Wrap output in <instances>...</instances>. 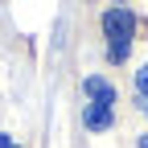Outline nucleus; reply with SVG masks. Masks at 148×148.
Segmentation results:
<instances>
[{
	"mask_svg": "<svg viewBox=\"0 0 148 148\" xmlns=\"http://www.w3.org/2000/svg\"><path fill=\"white\" fill-rule=\"evenodd\" d=\"M103 33L111 41V62H123L127 58V45H132V33H136V16L127 8H107L103 12Z\"/></svg>",
	"mask_w": 148,
	"mask_h": 148,
	"instance_id": "1",
	"label": "nucleus"
},
{
	"mask_svg": "<svg viewBox=\"0 0 148 148\" xmlns=\"http://www.w3.org/2000/svg\"><path fill=\"white\" fill-rule=\"evenodd\" d=\"M82 90H86V95H90V103H115V86H111L107 78H99V74H90V78L82 82Z\"/></svg>",
	"mask_w": 148,
	"mask_h": 148,
	"instance_id": "2",
	"label": "nucleus"
},
{
	"mask_svg": "<svg viewBox=\"0 0 148 148\" xmlns=\"http://www.w3.org/2000/svg\"><path fill=\"white\" fill-rule=\"evenodd\" d=\"M82 123L90 127V132H103V127H111V107H107V103H86Z\"/></svg>",
	"mask_w": 148,
	"mask_h": 148,
	"instance_id": "3",
	"label": "nucleus"
},
{
	"mask_svg": "<svg viewBox=\"0 0 148 148\" xmlns=\"http://www.w3.org/2000/svg\"><path fill=\"white\" fill-rule=\"evenodd\" d=\"M136 90L148 99V66H140V70H136Z\"/></svg>",
	"mask_w": 148,
	"mask_h": 148,
	"instance_id": "4",
	"label": "nucleus"
},
{
	"mask_svg": "<svg viewBox=\"0 0 148 148\" xmlns=\"http://www.w3.org/2000/svg\"><path fill=\"white\" fill-rule=\"evenodd\" d=\"M0 148H16V140H12V136H4V132H0Z\"/></svg>",
	"mask_w": 148,
	"mask_h": 148,
	"instance_id": "5",
	"label": "nucleus"
},
{
	"mask_svg": "<svg viewBox=\"0 0 148 148\" xmlns=\"http://www.w3.org/2000/svg\"><path fill=\"white\" fill-rule=\"evenodd\" d=\"M140 148H148V136H140Z\"/></svg>",
	"mask_w": 148,
	"mask_h": 148,
	"instance_id": "6",
	"label": "nucleus"
},
{
	"mask_svg": "<svg viewBox=\"0 0 148 148\" xmlns=\"http://www.w3.org/2000/svg\"><path fill=\"white\" fill-rule=\"evenodd\" d=\"M144 111H148V99H144Z\"/></svg>",
	"mask_w": 148,
	"mask_h": 148,
	"instance_id": "7",
	"label": "nucleus"
}]
</instances>
